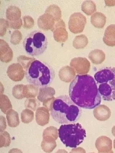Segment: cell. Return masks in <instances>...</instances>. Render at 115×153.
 Returning a JSON list of instances; mask_svg holds the SVG:
<instances>
[{"instance_id":"9","label":"cell","mask_w":115,"mask_h":153,"mask_svg":"<svg viewBox=\"0 0 115 153\" xmlns=\"http://www.w3.org/2000/svg\"><path fill=\"white\" fill-rule=\"evenodd\" d=\"M51 31L53 32L54 39L57 42L64 43L67 40L68 33L65 22L62 19L55 22Z\"/></svg>"},{"instance_id":"17","label":"cell","mask_w":115,"mask_h":153,"mask_svg":"<svg viewBox=\"0 0 115 153\" xmlns=\"http://www.w3.org/2000/svg\"><path fill=\"white\" fill-rule=\"evenodd\" d=\"M103 41L104 43L110 47L115 46V24H111L106 28Z\"/></svg>"},{"instance_id":"30","label":"cell","mask_w":115,"mask_h":153,"mask_svg":"<svg viewBox=\"0 0 115 153\" xmlns=\"http://www.w3.org/2000/svg\"><path fill=\"white\" fill-rule=\"evenodd\" d=\"M36 59L34 58L28 57L24 55H21L17 58V61L21 65L24 69L27 70L33 61Z\"/></svg>"},{"instance_id":"15","label":"cell","mask_w":115,"mask_h":153,"mask_svg":"<svg viewBox=\"0 0 115 153\" xmlns=\"http://www.w3.org/2000/svg\"><path fill=\"white\" fill-rule=\"evenodd\" d=\"M93 114L95 118L100 121L108 120L111 115L110 109L107 105H98L94 110Z\"/></svg>"},{"instance_id":"37","label":"cell","mask_w":115,"mask_h":153,"mask_svg":"<svg viewBox=\"0 0 115 153\" xmlns=\"http://www.w3.org/2000/svg\"><path fill=\"white\" fill-rule=\"evenodd\" d=\"M9 27V24L7 20L4 19H0V36L2 37L6 34L7 30Z\"/></svg>"},{"instance_id":"24","label":"cell","mask_w":115,"mask_h":153,"mask_svg":"<svg viewBox=\"0 0 115 153\" xmlns=\"http://www.w3.org/2000/svg\"><path fill=\"white\" fill-rule=\"evenodd\" d=\"M39 87L32 84L24 85L23 94L25 98H34L37 96L39 94Z\"/></svg>"},{"instance_id":"20","label":"cell","mask_w":115,"mask_h":153,"mask_svg":"<svg viewBox=\"0 0 115 153\" xmlns=\"http://www.w3.org/2000/svg\"><path fill=\"white\" fill-rule=\"evenodd\" d=\"M91 22L95 27L103 28L106 24V17L101 12H95L91 17Z\"/></svg>"},{"instance_id":"31","label":"cell","mask_w":115,"mask_h":153,"mask_svg":"<svg viewBox=\"0 0 115 153\" xmlns=\"http://www.w3.org/2000/svg\"><path fill=\"white\" fill-rule=\"evenodd\" d=\"M0 147L9 146L11 143L10 135L6 131H0Z\"/></svg>"},{"instance_id":"4","label":"cell","mask_w":115,"mask_h":153,"mask_svg":"<svg viewBox=\"0 0 115 153\" xmlns=\"http://www.w3.org/2000/svg\"><path fill=\"white\" fill-rule=\"evenodd\" d=\"M100 96L105 101L115 100V68H106L94 75Z\"/></svg>"},{"instance_id":"38","label":"cell","mask_w":115,"mask_h":153,"mask_svg":"<svg viewBox=\"0 0 115 153\" xmlns=\"http://www.w3.org/2000/svg\"><path fill=\"white\" fill-rule=\"evenodd\" d=\"M7 21L9 24V27L11 29H20L23 25L22 20L21 18L16 21Z\"/></svg>"},{"instance_id":"32","label":"cell","mask_w":115,"mask_h":153,"mask_svg":"<svg viewBox=\"0 0 115 153\" xmlns=\"http://www.w3.org/2000/svg\"><path fill=\"white\" fill-rule=\"evenodd\" d=\"M23 84H17L14 87L12 94L14 97L18 100H21L25 98L23 94Z\"/></svg>"},{"instance_id":"6","label":"cell","mask_w":115,"mask_h":153,"mask_svg":"<svg viewBox=\"0 0 115 153\" xmlns=\"http://www.w3.org/2000/svg\"><path fill=\"white\" fill-rule=\"evenodd\" d=\"M25 51L29 55H41L47 48V38L43 31L34 30L25 37L23 42Z\"/></svg>"},{"instance_id":"7","label":"cell","mask_w":115,"mask_h":153,"mask_svg":"<svg viewBox=\"0 0 115 153\" xmlns=\"http://www.w3.org/2000/svg\"><path fill=\"white\" fill-rule=\"evenodd\" d=\"M86 17L80 12H76L71 15L69 22V30L74 34L83 32L86 24Z\"/></svg>"},{"instance_id":"11","label":"cell","mask_w":115,"mask_h":153,"mask_svg":"<svg viewBox=\"0 0 115 153\" xmlns=\"http://www.w3.org/2000/svg\"><path fill=\"white\" fill-rule=\"evenodd\" d=\"M13 50L5 40L0 39V59L1 62L8 63L13 59Z\"/></svg>"},{"instance_id":"23","label":"cell","mask_w":115,"mask_h":153,"mask_svg":"<svg viewBox=\"0 0 115 153\" xmlns=\"http://www.w3.org/2000/svg\"><path fill=\"white\" fill-rule=\"evenodd\" d=\"M7 20L16 21L21 19V12L20 8L15 6L9 7L6 12Z\"/></svg>"},{"instance_id":"42","label":"cell","mask_w":115,"mask_h":153,"mask_svg":"<svg viewBox=\"0 0 115 153\" xmlns=\"http://www.w3.org/2000/svg\"><path fill=\"white\" fill-rule=\"evenodd\" d=\"M112 134L113 136L115 137V126H113L112 129Z\"/></svg>"},{"instance_id":"33","label":"cell","mask_w":115,"mask_h":153,"mask_svg":"<svg viewBox=\"0 0 115 153\" xmlns=\"http://www.w3.org/2000/svg\"><path fill=\"white\" fill-rule=\"evenodd\" d=\"M24 105L26 108L35 111L39 108L40 103L39 101L35 98H27L25 100Z\"/></svg>"},{"instance_id":"41","label":"cell","mask_w":115,"mask_h":153,"mask_svg":"<svg viewBox=\"0 0 115 153\" xmlns=\"http://www.w3.org/2000/svg\"><path fill=\"white\" fill-rule=\"evenodd\" d=\"M106 6H115V1H105Z\"/></svg>"},{"instance_id":"12","label":"cell","mask_w":115,"mask_h":153,"mask_svg":"<svg viewBox=\"0 0 115 153\" xmlns=\"http://www.w3.org/2000/svg\"><path fill=\"white\" fill-rule=\"evenodd\" d=\"M96 147L99 153H113L112 140L106 136L99 137L95 143Z\"/></svg>"},{"instance_id":"2","label":"cell","mask_w":115,"mask_h":153,"mask_svg":"<svg viewBox=\"0 0 115 153\" xmlns=\"http://www.w3.org/2000/svg\"><path fill=\"white\" fill-rule=\"evenodd\" d=\"M50 111L54 120L61 124L74 123L81 114V109L66 95L55 98Z\"/></svg>"},{"instance_id":"16","label":"cell","mask_w":115,"mask_h":153,"mask_svg":"<svg viewBox=\"0 0 115 153\" xmlns=\"http://www.w3.org/2000/svg\"><path fill=\"white\" fill-rule=\"evenodd\" d=\"M76 72L71 67L67 66L61 68L59 72V76L60 79L65 82H70L74 79L76 76Z\"/></svg>"},{"instance_id":"3","label":"cell","mask_w":115,"mask_h":153,"mask_svg":"<svg viewBox=\"0 0 115 153\" xmlns=\"http://www.w3.org/2000/svg\"><path fill=\"white\" fill-rule=\"evenodd\" d=\"M25 71L27 81L40 87L49 86L55 75V71L51 67L37 59L31 63Z\"/></svg>"},{"instance_id":"22","label":"cell","mask_w":115,"mask_h":153,"mask_svg":"<svg viewBox=\"0 0 115 153\" xmlns=\"http://www.w3.org/2000/svg\"><path fill=\"white\" fill-rule=\"evenodd\" d=\"M6 114L9 126L10 127L15 128L19 125L20 121L18 114L17 112L11 109L9 110Z\"/></svg>"},{"instance_id":"1","label":"cell","mask_w":115,"mask_h":153,"mask_svg":"<svg viewBox=\"0 0 115 153\" xmlns=\"http://www.w3.org/2000/svg\"><path fill=\"white\" fill-rule=\"evenodd\" d=\"M69 94L71 100L80 108L93 109L101 103L97 84L90 75H77L69 85Z\"/></svg>"},{"instance_id":"27","label":"cell","mask_w":115,"mask_h":153,"mask_svg":"<svg viewBox=\"0 0 115 153\" xmlns=\"http://www.w3.org/2000/svg\"><path fill=\"white\" fill-rule=\"evenodd\" d=\"M81 10L87 15L90 16L96 11V5L91 1H85L81 5Z\"/></svg>"},{"instance_id":"5","label":"cell","mask_w":115,"mask_h":153,"mask_svg":"<svg viewBox=\"0 0 115 153\" xmlns=\"http://www.w3.org/2000/svg\"><path fill=\"white\" fill-rule=\"evenodd\" d=\"M58 131L61 141L67 147H77L86 137V131L79 123L62 125Z\"/></svg>"},{"instance_id":"36","label":"cell","mask_w":115,"mask_h":153,"mask_svg":"<svg viewBox=\"0 0 115 153\" xmlns=\"http://www.w3.org/2000/svg\"><path fill=\"white\" fill-rule=\"evenodd\" d=\"M24 24L23 27L24 29H31L34 25V19L29 16H25L23 17Z\"/></svg>"},{"instance_id":"28","label":"cell","mask_w":115,"mask_h":153,"mask_svg":"<svg viewBox=\"0 0 115 153\" xmlns=\"http://www.w3.org/2000/svg\"><path fill=\"white\" fill-rule=\"evenodd\" d=\"M0 107L1 111L6 114L9 110L13 108L11 102L6 95L1 94L0 95Z\"/></svg>"},{"instance_id":"35","label":"cell","mask_w":115,"mask_h":153,"mask_svg":"<svg viewBox=\"0 0 115 153\" xmlns=\"http://www.w3.org/2000/svg\"><path fill=\"white\" fill-rule=\"evenodd\" d=\"M22 39V35L21 33L19 30L13 31L10 36V43L13 45H18Z\"/></svg>"},{"instance_id":"29","label":"cell","mask_w":115,"mask_h":153,"mask_svg":"<svg viewBox=\"0 0 115 153\" xmlns=\"http://www.w3.org/2000/svg\"><path fill=\"white\" fill-rule=\"evenodd\" d=\"M21 118L22 123L25 124L29 123L34 119V112L29 109L26 108L21 113Z\"/></svg>"},{"instance_id":"43","label":"cell","mask_w":115,"mask_h":153,"mask_svg":"<svg viewBox=\"0 0 115 153\" xmlns=\"http://www.w3.org/2000/svg\"><path fill=\"white\" fill-rule=\"evenodd\" d=\"M114 148L115 149V139L114 140Z\"/></svg>"},{"instance_id":"14","label":"cell","mask_w":115,"mask_h":153,"mask_svg":"<svg viewBox=\"0 0 115 153\" xmlns=\"http://www.w3.org/2000/svg\"><path fill=\"white\" fill-rule=\"evenodd\" d=\"M49 111L45 107H39L36 110L35 119L36 123L39 126H44L49 121Z\"/></svg>"},{"instance_id":"19","label":"cell","mask_w":115,"mask_h":153,"mask_svg":"<svg viewBox=\"0 0 115 153\" xmlns=\"http://www.w3.org/2000/svg\"><path fill=\"white\" fill-rule=\"evenodd\" d=\"M88 58L93 64H100L105 60V54L102 50L95 49L90 52Z\"/></svg>"},{"instance_id":"40","label":"cell","mask_w":115,"mask_h":153,"mask_svg":"<svg viewBox=\"0 0 115 153\" xmlns=\"http://www.w3.org/2000/svg\"><path fill=\"white\" fill-rule=\"evenodd\" d=\"M0 131H4L7 127L6 119L4 116H0Z\"/></svg>"},{"instance_id":"18","label":"cell","mask_w":115,"mask_h":153,"mask_svg":"<svg viewBox=\"0 0 115 153\" xmlns=\"http://www.w3.org/2000/svg\"><path fill=\"white\" fill-rule=\"evenodd\" d=\"M55 94V89L51 87H40L39 94L37 96L38 100L41 102L50 98L53 97Z\"/></svg>"},{"instance_id":"21","label":"cell","mask_w":115,"mask_h":153,"mask_svg":"<svg viewBox=\"0 0 115 153\" xmlns=\"http://www.w3.org/2000/svg\"><path fill=\"white\" fill-rule=\"evenodd\" d=\"M56 146L57 143L55 139L48 136L43 137L41 147L44 152L46 153L51 152Z\"/></svg>"},{"instance_id":"25","label":"cell","mask_w":115,"mask_h":153,"mask_svg":"<svg viewBox=\"0 0 115 153\" xmlns=\"http://www.w3.org/2000/svg\"><path fill=\"white\" fill-rule=\"evenodd\" d=\"M45 13L51 15L55 19V22L61 19V10L60 7L56 5L52 4L48 7L45 10Z\"/></svg>"},{"instance_id":"39","label":"cell","mask_w":115,"mask_h":153,"mask_svg":"<svg viewBox=\"0 0 115 153\" xmlns=\"http://www.w3.org/2000/svg\"><path fill=\"white\" fill-rule=\"evenodd\" d=\"M55 99L54 97H53L49 98V99L45 100L44 102H43V106L48 109L50 111L52 107V104H53V101Z\"/></svg>"},{"instance_id":"10","label":"cell","mask_w":115,"mask_h":153,"mask_svg":"<svg viewBox=\"0 0 115 153\" xmlns=\"http://www.w3.org/2000/svg\"><path fill=\"white\" fill-rule=\"evenodd\" d=\"M7 73L9 78L14 82L21 81L25 76V70L19 63L10 65L8 67Z\"/></svg>"},{"instance_id":"26","label":"cell","mask_w":115,"mask_h":153,"mask_svg":"<svg viewBox=\"0 0 115 153\" xmlns=\"http://www.w3.org/2000/svg\"><path fill=\"white\" fill-rule=\"evenodd\" d=\"M88 40L85 35L82 34L77 36L73 42V46L77 49H83L88 45Z\"/></svg>"},{"instance_id":"13","label":"cell","mask_w":115,"mask_h":153,"mask_svg":"<svg viewBox=\"0 0 115 153\" xmlns=\"http://www.w3.org/2000/svg\"><path fill=\"white\" fill-rule=\"evenodd\" d=\"M55 19L51 15L45 13L38 18V25L40 29L43 30H51L55 25Z\"/></svg>"},{"instance_id":"8","label":"cell","mask_w":115,"mask_h":153,"mask_svg":"<svg viewBox=\"0 0 115 153\" xmlns=\"http://www.w3.org/2000/svg\"><path fill=\"white\" fill-rule=\"evenodd\" d=\"M70 65L76 73L80 75H85L90 71L91 65L89 61L86 58L78 57L71 60Z\"/></svg>"},{"instance_id":"34","label":"cell","mask_w":115,"mask_h":153,"mask_svg":"<svg viewBox=\"0 0 115 153\" xmlns=\"http://www.w3.org/2000/svg\"><path fill=\"white\" fill-rule=\"evenodd\" d=\"M58 132L56 128L53 126L48 127L43 131V137L48 136L52 137L55 140L58 138Z\"/></svg>"}]
</instances>
